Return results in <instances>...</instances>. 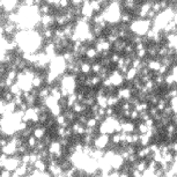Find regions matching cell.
I'll return each instance as SVG.
<instances>
[{
  "label": "cell",
  "instance_id": "obj_1",
  "mask_svg": "<svg viewBox=\"0 0 177 177\" xmlns=\"http://www.w3.org/2000/svg\"><path fill=\"white\" fill-rule=\"evenodd\" d=\"M137 74H138V70L134 68V67H131V68L128 71V73H126V80H128V81H132L133 79H136Z\"/></svg>",
  "mask_w": 177,
  "mask_h": 177
},
{
  "label": "cell",
  "instance_id": "obj_2",
  "mask_svg": "<svg viewBox=\"0 0 177 177\" xmlns=\"http://www.w3.org/2000/svg\"><path fill=\"white\" fill-rule=\"evenodd\" d=\"M131 21H132L131 14H128V13H122V15H120V22H122V23L128 25Z\"/></svg>",
  "mask_w": 177,
  "mask_h": 177
},
{
  "label": "cell",
  "instance_id": "obj_3",
  "mask_svg": "<svg viewBox=\"0 0 177 177\" xmlns=\"http://www.w3.org/2000/svg\"><path fill=\"white\" fill-rule=\"evenodd\" d=\"M97 125H99V122L95 117H89L86 123V126L88 128H97Z\"/></svg>",
  "mask_w": 177,
  "mask_h": 177
}]
</instances>
